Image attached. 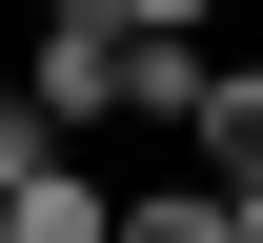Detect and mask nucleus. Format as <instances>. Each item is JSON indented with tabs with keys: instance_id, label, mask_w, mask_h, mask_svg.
<instances>
[{
	"instance_id": "obj_3",
	"label": "nucleus",
	"mask_w": 263,
	"mask_h": 243,
	"mask_svg": "<svg viewBox=\"0 0 263 243\" xmlns=\"http://www.w3.org/2000/svg\"><path fill=\"white\" fill-rule=\"evenodd\" d=\"M101 243H223V182H101Z\"/></svg>"
},
{
	"instance_id": "obj_5",
	"label": "nucleus",
	"mask_w": 263,
	"mask_h": 243,
	"mask_svg": "<svg viewBox=\"0 0 263 243\" xmlns=\"http://www.w3.org/2000/svg\"><path fill=\"white\" fill-rule=\"evenodd\" d=\"M61 162H81V142H61V122H41V102H21V81H0V203H21V182H61Z\"/></svg>"
},
{
	"instance_id": "obj_4",
	"label": "nucleus",
	"mask_w": 263,
	"mask_h": 243,
	"mask_svg": "<svg viewBox=\"0 0 263 243\" xmlns=\"http://www.w3.org/2000/svg\"><path fill=\"white\" fill-rule=\"evenodd\" d=\"M0 243H101V162H61V182H21V203H0Z\"/></svg>"
},
{
	"instance_id": "obj_1",
	"label": "nucleus",
	"mask_w": 263,
	"mask_h": 243,
	"mask_svg": "<svg viewBox=\"0 0 263 243\" xmlns=\"http://www.w3.org/2000/svg\"><path fill=\"white\" fill-rule=\"evenodd\" d=\"M21 102L41 122H182L202 102V21L182 0H61V21H41V61H21Z\"/></svg>"
},
{
	"instance_id": "obj_2",
	"label": "nucleus",
	"mask_w": 263,
	"mask_h": 243,
	"mask_svg": "<svg viewBox=\"0 0 263 243\" xmlns=\"http://www.w3.org/2000/svg\"><path fill=\"white\" fill-rule=\"evenodd\" d=\"M182 142H202V182H223V203H263V61H202Z\"/></svg>"
}]
</instances>
